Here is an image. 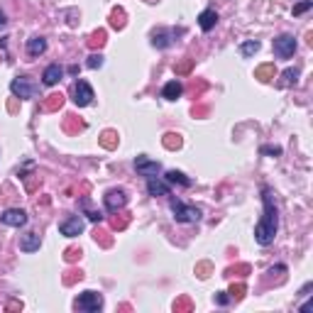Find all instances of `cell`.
Listing matches in <instances>:
<instances>
[{"mask_svg":"<svg viewBox=\"0 0 313 313\" xmlns=\"http://www.w3.org/2000/svg\"><path fill=\"white\" fill-rule=\"evenodd\" d=\"M262 205H264V213L255 225V240L262 247H269L276 238V230H279V211H276L274 203V191L269 186L262 188Z\"/></svg>","mask_w":313,"mask_h":313,"instance_id":"cell-1","label":"cell"},{"mask_svg":"<svg viewBox=\"0 0 313 313\" xmlns=\"http://www.w3.org/2000/svg\"><path fill=\"white\" fill-rule=\"evenodd\" d=\"M169 208H171L174 221H176V223H198V221H201V208L188 205V203H184L181 198H174V196H171Z\"/></svg>","mask_w":313,"mask_h":313,"instance_id":"cell-2","label":"cell"},{"mask_svg":"<svg viewBox=\"0 0 313 313\" xmlns=\"http://www.w3.org/2000/svg\"><path fill=\"white\" fill-rule=\"evenodd\" d=\"M186 30L184 27H159V30H154L152 32V47H157V49H166V47H171L174 42L179 37H184Z\"/></svg>","mask_w":313,"mask_h":313,"instance_id":"cell-3","label":"cell"},{"mask_svg":"<svg viewBox=\"0 0 313 313\" xmlns=\"http://www.w3.org/2000/svg\"><path fill=\"white\" fill-rule=\"evenodd\" d=\"M10 91L15 98H37L39 93V86L30 78V76H18V78H13V83H10Z\"/></svg>","mask_w":313,"mask_h":313,"instance_id":"cell-4","label":"cell"},{"mask_svg":"<svg viewBox=\"0 0 313 313\" xmlns=\"http://www.w3.org/2000/svg\"><path fill=\"white\" fill-rule=\"evenodd\" d=\"M74 308L81 313H98L103 308V296L98 294V291H83L74 301Z\"/></svg>","mask_w":313,"mask_h":313,"instance_id":"cell-5","label":"cell"},{"mask_svg":"<svg viewBox=\"0 0 313 313\" xmlns=\"http://www.w3.org/2000/svg\"><path fill=\"white\" fill-rule=\"evenodd\" d=\"M71 98H74V103L78 106V108H86V106H91L93 103L95 93H93L88 81L78 78V81H74V86H71Z\"/></svg>","mask_w":313,"mask_h":313,"instance_id":"cell-6","label":"cell"},{"mask_svg":"<svg viewBox=\"0 0 313 313\" xmlns=\"http://www.w3.org/2000/svg\"><path fill=\"white\" fill-rule=\"evenodd\" d=\"M103 203H106V211L108 213H118L128 205V193L125 188H111L106 196H103Z\"/></svg>","mask_w":313,"mask_h":313,"instance_id":"cell-7","label":"cell"},{"mask_svg":"<svg viewBox=\"0 0 313 313\" xmlns=\"http://www.w3.org/2000/svg\"><path fill=\"white\" fill-rule=\"evenodd\" d=\"M272 47H274V54L279 59H291L296 52V39H294V35H279L272 42Z\"/></svg>","mask_w":313,"mask_h":313,"instance_id":"cell-8","label":"cell"},{"mask_svg":"<svg viewBox=\"0 0 313 313\" xmlns=\"http://www.w3.org/2000/svg\"><path fill=\"white\" fill-rule=\"evenodd\" d=\"M83 228H86V223H83L81 216H69V218H64L59 223V233L64 238H78L83 233Z\"/></svg>","mask_w":313,"mask_h":313,"instance_id":"cell-9","label":"cell"},{"mask_svg":"<svg viewBox=\"0 0 313 313\" xmlns=\"http://www.w3.org/2000/svg\"><path fill=\"white\" fill-rule=\"evenodd\" d=\"M135 169H137V174H142V176H157L159 171H162V164L159 162H154V159H149L147 154H140L137 159H135Z\"/></svg>","mask_w":313,"mask_h":313,"instance_id":"cell-10","label":"cell"},{"mask_svg":"<svg viewBox=\"0 0 313 313\" xmlns=\"http://www.w3.org/2000/svg\"><path fill=\"white\" fill-rule=\"evenodd\" d=\"M0 223L10 225V228H22V225H27V213L20 208H8L0 213Z\"/></svg>","mask_w":313,"mask_h":313,"instance_id":"cell-11","label":"cell"},{"mask_svg":"<svg viewBox=\"0 0 313 313\" xmlns=\"http://www.w3.org/2000/svg\"><path fill=\"white\" fill-rule=\"evenodd\" d=\"M61 78H64V69H61L59 64H49V66L44 69V74H42V83H44V86H56Z\"/></svg>","mask_w":313,"mask_h":313,"instance_id":"cell-12","label":"cell"},{"mask_svg":"<svg viewBox=\"0 0 313 313\" xmlns=\"http://www.w3.org/2000/svg\"><path fill=\"white\" fill-rule=\"evenodd\" d=\"M147 191H149V196H171L169 181H159L157 176H149L147 179Z\"/></svg>","mask_w":313,"mask_h":313,"instance_id":"cell-13","label":"cell"},{"mask_svg":"<svg viewBox=\"0 0 313 313\" xmlns=\"http://www.w3.org/2000/svg\"><path fill=\"white\" fill-rule=\"evenodd\" d=\"M47 52V39L44 37H30L27 39V56H32V59H37Z\"/></svg>","mask_w":313,"mask_h":313,"instance_id":"cell-14","label":"cell"},{"mask_svg":"<svg viewBox=\"0 0 313 313\" xmlns=\"http://www.w3.org/2000/svg\"><path fill=\"white\" fill-rule=\"evenodd\" d=\"M39 245H42L39 233H27V235H22V240H20V250L22 252H37Z\"/></svg>","mask_w":313,"mask_h":313,"instance_id":"cell-15","label":"cell"},{"mask_svg":"<svg viewBox=\"0 0 313 313\" xmlns=\"http://www.w3.org/2000/svg\"><path fill=\"white\" fill-rule=\"evenodd\" d=\"M198 25H201L203 32H211L218 25V13L216 10H203L201 15H198Z\"/></svg>","mask_w":313,"mask_h":313,"instance_id":"cell-16","label":"cell"},{"mask_svg":"<svg viewBox=\"0 0 313 313\" xmlns=\"http://www.w3.org/2000/svg\"><path fill=\"white\" fill-rule=\"evenodd\" d=\"M184 93V86H181V81H169L164 88H162V98H166V100H176L179 95Z\"/></svg>","mask_w":313,"mask_h":313,"instance_id":"cell-17","label":"cell"},{"mask_svg":"<svg viewBox=\"0 0 313 313\" xmlns=\"http://www.w3.org/2000/svg\"><path fill=\"white\" fill-rule=\"evenodd\" d=\"M164 179L169 181V184H179V186H191V184H193V181L186 176L184 171H176V169H169Z\"/></svg>","mask_w":313,"mask_h":313,"instance_id":"cell-18","label":"cell"},{"mask_svg":"<svg viewBox=\"0 0 313 313\" xmlns=\"http://www.w3.org/2000/svg\"><path fill=\"white\" fill-rule=\"evenodd\" d=\"M276 76V69H274V64H262V66H257L255 69V78H259L262 83H267V81H272Z\"/></svg>","mask_w":313,"mask_h":313,"instance_id":"cell-19","label":"cell"},{"mask_svg":"<svg viewBox=\"0 0 313 313\" xmlns=\"http://www.w3.org/2000/svg\"><path fill=\"white\" fill-rule=\"evenodd\" d=\"M64 106V95L61 93H52V95H47V100L42 103V111L52 113V111H59Z\"/></svg>","mask_w":313,"mask_h":313,"instance_id":"cell-20","label":"cell"},{"mask_svg":"<svg viewBox=\"0 0 313 313\" xmlns=\"http://www.w3.org/2000/svg\"><path fill=\"white\" fill-rule=\"evenodd\" d=\"M298 76H301L298 66H294V69H286V71L281 74V81H279V86H281V88H286V86H296V83H298Z\"/></svg>","mask_w":313,"mask_h":313,"instance_id":"cell-21","label":"cell"},{"mask_svg":"<svg viewBox=\"0 0 313 313\" xmlns=\"http://www.w3.org/2000/svg\"><path fill=\"white\" fill-rule=\"evenodd\" d=\"M81 208H83V213L88 216V221H93V223L103 221V213H100V211H93V208H91V198H88V196H83V198H81Z\"/></svg>","mask_w":313,"mask_h":313,"instance_id":"cell-22","label":"cell"},{"mask_svg":"<svg viewBox=\"0 0 313 313\" xmlns=\"http://www.w3.org/2000/svg\"><path fill=\"white\" fill-rule=\"evenodd\" d=\"M259 47H262V44H259L257 39H247V42L240 44V54L245 56V59H247V56H255L259 52Z\"/></svg>","mask_w":313,"mask_h":313,"instance_id":"cell-23","label":"cell"},{"mask_svg":"<svg viewBox=\"0 0 313 313\" xmlns=\"http://www.w3.org/2000/svg\"><path fill=\"white\" fill-rule=\"evenodd\" d=\"M98 142L103 145L106 149H115L118 147V132H113V130H106L100 137H98Z\"/></svg>","mask_w":313,"mask_h":313,"instance_id":"cell-24","label":"cell"},{"mask_svg":"<svg viewBox=\"0 0 313 313\" xmlns=\"http://www.w3.org/2000/svg\"><path fill=\"white\" fill-rule=\"evenodd\" d=\"M130 225V216H125V213H113V218H111V228L113 230H125Z\"/></svg>","mask_w":313,"mask_h":313,"instance_id":"cell-25","label":"cell"},{"mask_svg":"<svg viewBox=\"0 0 313 313\" xmlns=\"http://www.w3.org/2000/svg\"><path fill=\"white\" fill-rule=\"evenodd\" d=\"M111 27L113 30H123L125 27V10L123 8H115L111 13Z\"/></svg>","mask_w":313,"mask_h":313,"instance_id":"cell-26","label":"cell"},{"mask_svg":"<svg viewBox=\"0 0 313 313\" xmlns=\"http://www.w3.org/2000/svg\"><path fill=\"white\" fill-rule=\"evenodd\" d=\"M174 311H176V313H191V311H193L191 298H188V296H179V298L174 301Z\"/></svg>","mask_w":313,"mask_h":313,"instance_id":"cell-27","label":"cell"},{"mask_svg":"<svg viewBox=\"0 0 313 313\" xmlns=\"http://www.w3.org/2000/svg\"><path fill=\"white\" fill-rule=\"evenodd\" d=\"M162 145H164L166 149H179L181 147V137H179L176 132H166L164 140H162Z\"/></svg>","mask_w":313,"mask_h":313,"instance_id":"cell-28","label":"cell"},{"mask_svg":"<svg viewBox=\"0 0 313 313\" xmlns=\"http://www.w3.org/2000/svg\"><path fill=\"white\" fill-rule=\"evenodd\" d=\"M103 44H106V30H98V32H93L88 37V47L91 49H100Z\"/></svg>","mask_w":313,"mask_h":313,"instance_id":"cell-29","label":"cell"},{"mask_svg":"<svg viewBox=\"0 0 313 313\" xmlns=\"http://www.w3.org/2000/svg\"><path fill=\"white\" fill-rule=\"evenodd\" d=\"M191 69H193V59H181V61H176V66H174L176 76L191 74Z\"/></svg>","mask_w":313,"mask_h":313,"instance_id":"cell-30","label":"cell"},{"mask_svg":"<svg viewBox=\"0 0 313 313\" xmlns=\"http://www.w3.org/2000/svg\"><path fill=\"white\" fill-rule=\"evenodd\" d=\"M245 291H247V286H245L242 281H238V284H233V286H230V291H228V294H230V298L240 301V298L245 296Z\"/></svg>","mask_w":313,"mask_h":313,"instance_id":"cell-31","label":"cell"},{"mask_svg":"<svg viewBox=\"0 0 313 313\" xmlns=\"http://www.w3.org/2000/svg\"><path fill=\"white\" fill-rule=\"evenodd\" d=\"M311 8H313V0H301L298 5H294L291 13H294V18H298V15H303L306 10H311Z\"/></svg>","mask_w":313,"mask_h":313,"instance_id":"cell-32","label":"cell"},{"mask_svg":"<svg viewBox=\"0 0 313 313\" xmlns=\"http://www.w3.org/2000/svg\"><path fill=\"white\" fill-rule=\"evenodd\" d=\"M64 130H83V123L81 120H76L74 115H66V123H64Z\"/></svg>","mask_w":313,"mask_h":313,"instance_id":"cell-33","label":"cell"},{"mask_svg":"<svg viewBox=\"0 0 313 313\" xmlns=\"http://www.w3.org/2000/svg\"><path fill=\"white\" fill-rule=\"evenodd\" d=\"M228 276H242V274H250V264H238V267H230L228 272H225Z\"/></svg>","mask_w":313,"mask_h":313,"instance_id":"cell-34","label":"cell"},{"mask_svg":"<svg viewBox=\"0 0 313 313\" xmlns=\"http://www.w3.org/2000/svg\"><path fill=\"white\" fill-rule=\"evenodd\" d=\"M64 259H66L69 264H74V262H78V259H81V250H76V247H69V250L64 252Z\"/></svg>","mask_w":313,"mask_h":313,"instance_id":"cell-35","label":"cell"},{"mask_svg":"<svg viewBox=\"0 0 313 313\" xmlns=\"http://www.w3.org/2000/svg\"><path fill=\"white\" fill-rule=\"evenodd\" d=\"M86 66H88V69H100V66H103V54H91L88 61H86Z\"/></svg>","mask_w":313,"mask_h":313,"instance_id":"cell-36","label":"cell"},{"mask_svg":"<svg viewBox=\"0 0 313 313\" xmlns=\"http://www.w3.org/2000/svg\"><path fill=\"white\" fill-rule=\"evenodd\" d=\"M208 272H211V264H208V262H201V264H196V274L201 276V279H205V276H208Z\"/></svg>","mask_w":313,"mask_h":313,"instance_id":"cell-37","label":"cell"},{"mask_svg":"<svg viewBox=\"0 0 313 313\" xmlns=\"http://www.w3.org/2000/svg\"><path fill=\"white\" fill-rule=\"evenodd\" d=\"M262 154H272V157H279V154H281V147H276V145H264V147H262Z\"/></svg>","mask_w":313,"mask_h":313,"instance_id":"cell-38","label":"cell"},{"mask_svg":"<svg viewBox=\"0 0 313 313\" xmlns=\"http://www.w3.org/2000/svg\"><path fill=\"white\" fill-rule=\"evenodd\" d=\"M216 301H218L221 306H225V303L230 301V296H228V291H218V294H216Z\"/></svg>","mask_w":313,"mask_h":313,"instance_id":"cell-39","label":"cell"},{"mask_svg":"<svg viewBox=\"0 0 313 313\" xmlns=\"http://www.w3.org/2000/svg\"><path fill=\"white\" fill-rule=\"evenodd\" d=\"M311 289H313V281H308V284H306V286L298 291V296H308V294H311Z\"/></svg>","mask_w":313,"mask_h":313,"instance_id":"cell-40","label":"cell"},{"mask_svg":"<svg viewBox=\"0 0 313 313\" xmlns=\"http://www.w3.org/2000/svg\"><path fill=\"white\" fill-rule=\"evenodd\" d=\"M20 308H22L20 301H10V303H8V311H20Z\"/></svg>","mask_w":313,"mask_h":313,"instance_id":"cell-41","label":"cell"},{"mask_svg":"<svg viewBox=\"0 0 313 313\" xmlns=\"http://www.w3.org/2000/svg\"><path fill=\"white\" fill-rule=\"evenodd\" d=\"M313 311V301H306L303 306H301V313H311Z\"/></svg>","mask_w":313,"mask_h":313,"instance_id":"cell-42","label":"cell"},{"mask_svg":"<svg viewBox=\"0 0 313 313\" xmlns=\"http://www.w3.org/2000/svg\"><path fill=\"white\" fill-rule=\"evenodd\" d=\"M8 27V18H5V13L0 10V30H5Z\"/></svg>","mask_w":313,"mask_h":313,"instance_id":"cell-43","label":"cell"}]
</instances>
